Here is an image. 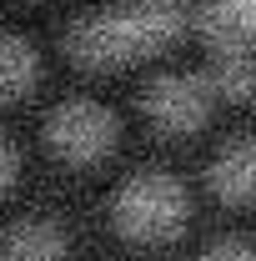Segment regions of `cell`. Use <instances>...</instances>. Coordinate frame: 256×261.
Instances as JSON below:
<instances>
[{
    "instance_id": "obj_1",
    "label": "cell",
    "mask_w": 256,
    "mask_h": 261,
    "mask_svg": "<svg viewBox=\"0 0 256 261\" xmlns=\"http://www.w3.org/2000/svg\"><path fill=\"white\" fill-rule=\"evenodd\" d=\"M181 31V10L171 0H146V5H121L106 15H86L70 31V50L86 65H116L141 50H156Z\"/></svg>"
},
{
    "instance_id": "obj_2",
    "label": "cell",
    "mask_w": 256,
    "mask_h": 261,
    "mask_svg": "<svg viewBox=\"0 0 256 261\" xmlns=\"http://www.w3.org/2000/svg\"><path fill=\"white\" fill-rule=\"evenodd\" d=\"M116 231L126 241H141V246H166L186 231V216H191V201H186V186L166 171H141L131 176L126 186L116 191Z\"/></svg>"
},
{
    "instance_id": "obj_3",
    "label": "cell",
    "mask_w": 256,
    "mask_h": 261,
    "mask_svg": "<svg viewBox=\"0 0 256 261\" xmlns=\"http://www.w3.org/2000/svg\"><path fill=\"white\" fill-rule=\"evenodd\" d=\"M45 141L50 151L70 166H96L111 146H116V116L96 106V100H65L61 111H50L45 121Z\"/></svg>"
},
{
    "instance_id": "obj_4",
    "label": "cell",
    "mask_w": 256,
    "mask_h": 261,
    "mask_svg": "<svg viewBox=\"0 0 256 261\" xmlns=\"http://www.w3.org/2000/svg\"><path fill=\"white\" fill-rule=\"evenodd\" d=\"M211 96H216L211 75H166L146 91V116L166 136H191V130L206 126Z\"/></svg>"
},
{
    "instance_id": "obj_5",
    "label": "cell",
    "mask_w": 256,
    "mask_h": 261,
    "mask_svg": "<svg viewBox=\"0 0 256 261\" xmlns=\"http://www.w3.org/2000/svg\"><path fill=\"white\" fill-rule=\"evenodd\" d=\"M70 256V236L50 216H25L5 231V261H65Z\"/></svg>"
},
{
    "instance_id": "obj_6",
    "label": "cell",
    "mask_w": 256,
    "mask_h": 261,
    "mask_svg": "<svg viewBox=\"0 0 256 261\" xmlns=\"http://www.w3.org/2000/svg\"><path fill=\"white\" fill-rule=\"evenodd\" d=\"M206 35L221 45H246L256 35V0H211L206 5Z\"/></svg>"
},
{
    "instance_id": "obj_7",
    "label": "cell",
    "mask_w": 256,
    "mask_h": 261,
    "mask_svg": "<svg viewBox=\"0 0 256 261\" xmlns=\"http://www.w3.org/2000/svg\"><path fill=\"white\" fill-rule=\"evenodd\" d=\"M35 75H40V61L25 40L15 35H0V100H20L31 96Z\"/></svg>"
},
{
    "instance_id": "obj_8",
    "label": "cell",
    "mask_w": 256,
    "mask_h": 261,
    "mask_svg": "<svg viewBox=\"0 0 256 261\" xmlns=\"http://www.w3.org/2000/svg\"><path fill=\"white\" fill-rule=\"evenodd\" d=\"M216 191L226 201H256V141L231 146L216 161Z\"/></svg>"
},
{
    "instance_id": "obj_9",
    "label": "cell",
    "mask_w": 256,
    "mask_h": 261,
    "mask_svg": "<svg viewBox=\"0 0 256 261\" xmlns=\"http://www.w3.org/2000/svg\"><path fill=\"white\" fill-rule=\"evenodd\" d=\"M201 261H256V251L246 241H216V246H206Z\"/></svg>"
},
{
    "instance_id": "obj_10",
    "label": "cell",
    "mask_w": 256,
    "mask_h": 261,
    "mask_svg": "<svg viewBox=\"0 0 256 261\" xmlns=\"http://www.w3.org/2000/svg\"><path fill=\"white\" fill-rule=\"evenodd\" d=\"M15 176H20V156H15L10 141H0V196L15 186Z\"/></svg>"
}]
</instances>
